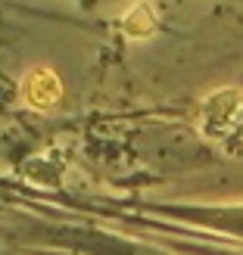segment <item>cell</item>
Wrapping results in <instances>:
<instances>
[{
  "label": "cell",
  "mask_w": 243,
  "mask_h": 255,
  "mask_svg": "<svg viewBox=\"0 0 243 255\" xmlns=\"http://www.w3.org/2000/svg\"><path fill=\"white\" fill-rule=\"evenodd\" d=\"M22 97L25 103H31L34 109H50L59 100V81L50 69H34L31 75H25L22 81Z\"/></svg>",
  "instance_id": "cell-1"
}]
</instances>
